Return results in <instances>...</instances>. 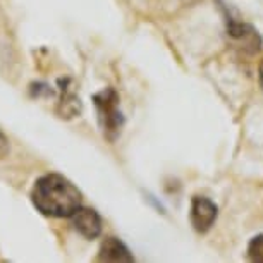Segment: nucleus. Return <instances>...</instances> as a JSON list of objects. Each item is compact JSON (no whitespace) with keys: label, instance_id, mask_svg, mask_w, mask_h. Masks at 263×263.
<instances>
[{"label":"nucleus","instance_id":"423d86ee","mask_svg":"<svg viewBox=\"0 0 263 263\" xmlns=\"http://www.w3.org/2000/svg\"><path fill=\"white\" fill-rule=\"evenodd\" d=\"M98 260L100 261H133L131 251L127 250V246L121 242L116 237H107L102 242L100 253H98Z\"/></svg>","mask_w":263,"mask_h":263},{"label":"nucleus","instance_id":"6e6552de","mask_svg":"<svg viewBox=\"0 0 263 263\" xmlns=\"http://www.w3.org/2000/svg\"><path fill=\"white\" fill-rule=\"evenodd\" d=\"M9 153V140L2 131H0V158H4Z\"/></svg>","mask_w":263,"mask_h":263},{"label":"nucleus","instance_id":"f03ea898","mask_svg":"<svg viewBox=\"0 0 263 263\" xmlns=\"http://www.w3.org/2000/svg\"><path fill=\"white\" fill-rule=\"evenodd\" d=\"M93 102H95L103 133L107 135L108 140H114V138L119 135V131H121V127H122V122H124L122 114L119 110V97L116 90L107 88V90L97 93V95L93 97Z\"/></svg>","mask_w":263,"mask_h":263},{"label":"nucleus","instance_id":"7ed1b4c3","mask_svg":"<svg viewBox=\"0 0 263 263\" xmlns=\"http://www.w3.org/2000/svg\"><path fill=\"white\" fill-rule=\"evenodd\" d=\"M218 208L212 200L205 196H195L191 200L190 220L198 232H206L217 220Z\"/></svg>","mask_w":263,"mask_h":263},{"label":"nucleus","instance_id":"0eeeda50","mask_svg":"<svg viewBox=\"0 0 263 263\" xmlns=\"http://www.w3.org/2000/svg\"><path fill=\"white\" fill-rule=\"evenodd\" d=\"M248 256L251 261L263 263V234L253 237L250 246H248Z\"/></svg>","mask_w":263,"mask_h":263},{"label":"nucleus","instance_id":"1a4fd4ad","mask_svg":"<svg viewBox=\"0 0 263 263\" xmlns=\"http://www.w3.org/2000/svg\"><path fill=\"white\" fill-rule=\"evenodd\" d=\"M260 81H261V86H263V62L260 64Z\"/></svg>","mask_w":263,"mask_h":263},{"label":"nucleus","instance_id":"f257e3e1","mask_svg":"<svg viewBox=\"0 0 263 263\" xmlns=\"http://www.w3.org/2000/svg\"><path fill=\"white\" fill-rule=\"evenodd\" d=\"M34 208L47 217H72V213L83 206L81 191L61 174L50 172L38 177L31 191Z\"/></svg>","mask_w":263,"mask_h":263},{"label":"nucleus","instance_id":"20e7f679","mask_svg":"<svg viewBox=\"0 0 263 263\" xmlns=\"http://www.w3.org/2000/svg\"><path fill=\"white\" fill-rule=\"evenodd\" d=\"M72 226L86 239H95L102 234V217L88 206H79L71 217Z\"/></svg>","mask_w":263,"mask_h":263},{"label":"nucleus","instance_id":"39448f33","mask_svg":"<svg viewBox=\"0 0 263 263\" xmlns=\"http://www.w3.org/2000/svg\"><path fill=\"white\" fill-rule=\"evenodd\" d=\"M229 34L236 42L242 43V48H246L248 52H256L261 45L260 36L250 24L229 21Z\"/></svg>","mask_w":263,"mask_h":263}]
</instances>
